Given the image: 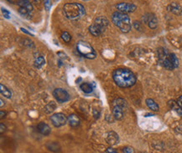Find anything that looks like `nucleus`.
I'll return each mask as SVG.
<instances>
[{
  "label": "nucleus",
  "instance_id": "nucleus-1",
  "mask_svg": "<svg viewBox=\"0 0 182 153\" xmlns=\"http://www.w3.org/2000/svg\"><path fill=\"white\" fill-rule=\"evenodd\" d=\"M112 78L117 86L122 88L133 86L136 82L135 75L127 69H117L112 73Z\"/></svg>",
  "mask_w": 182,
  "mask_h": 153
},
{
  "label": "nucleus",
  "instance_id": "nucleus-2",
  "mask_svg": "<svg viewBox=\"0 0 182 153\" xmlns=\"http://www.w3.org/2000/svg\"><path fill=\"white\" fill-rule=\"evenodd\" d=\"M63 13L70 20H79L85 15L86 11L81 3H69L63 6Z\"/></svg>",
  "mask_w": 182,
  "mask_h": 153
},
{
  "label": "nucleus",
  "instance_id": "nucleus-3",
  "mask_svg": "<svg viewBox=\"0 0 182 153\" xmlns=\"http://www.w3.org/2000/svg\"><path fill=\"white\" fill-rule=\"evenodd\" d=\"M158 56L160 65L167 70H171L179 66V60L175 55L169 53L166 49L159 48L158 49Z\"/></svg>",
  "mask_w": 182,
  "mask_h": 153
},
{
  "label": "nucleus",
  "instance_id": "nucleus-4",
  "mask_svg": "<svg viewBox=\"0 0 182 153\" xmlns=\"http://www.w3.org/2000/svg\"><path fill=\"white\" fill-rule=\"evenodd\" d=\"M112 22L122 33H127L131 29V22L127 14L121 12H115L112 16Z\"/></svg>",
  "mask_w": 182,
  "mask_h": 153
},
{
  "label": "nucleus",
  "instance_id": "nucleus-5",
  "mask_svg": "<svg viewBox=\"0 0 182 153\" xmlns=\"http://www.w3.org/2000/svg\"><path fill=\"white\" fill-rule=\"evenodd\" d=\"M108 25V20L106 17L100 16L95 19L94 23L89 27V32L94 36H99Z\"/></svg>",
  "mask_w": 182,
  "mask_h": 153
},
{
  "label": "nucleus",
  "instance_id": "nucleus-6",
  "mask_svg": "<svg viewBox=\"0 0 182 153\" xmlns=\"http://www.w3.org/2000/svg\"><path fill=\"white\" fill-rule=\"evenodd\" d=\"M76 49L79 52V54L82 55L83 57L86 59H94L96 57V52L93 49V48L86 41H79L76 44Z\"/></svg>",
  "mask_w": 182,
  "mask_h": 153
},
{
  "label": "nucleus",
  "instance_id": "nucleus-7",
  "mask_svg": "<svg viewBox=\"0 0 182 153\" xmlns=\"http://www.w3.org/2000/svg\"><path fill=\"white\" fill-rule=\"evenodd\" d=\"M127 108V102L123 99H116L112 102V116L116 120H122L123 111Z\"/></svg>",
  "mask_w": 182,
  "mask_h": 153
},
{
  "label": "nucleus",
  "instance_id": "nucleus-8",
  "mask_svg": "<svg viewBox=\"0 0 182 153\" xmlns=\"http://www.w3.org/2000/svg\"><path fill=\"white\" fill-rule=\"evenodd\" d=\"M53 96L59 103H65L70 100V95L64 89L57 88L53 91Z\"/></svg>",
  "mask_w": 182,
  "mask_h": 153
},
{
  "label": "nucleus",
  "instance_id": "nucleus-9",
  "mask_svg": "<svg viewBox=\"0 0 182 153\" xmlns=\"http://www.w3.org/2000/svg\"><path fill=\"white\" fill-rule=\"evenodd\" d=\"M50 121L55 127H60L66 124L68 118L63 113H55V114L52 115L50 117Z\"/></svg>",
  "mask_w": 182,
  "mask_h": 153
},
{
  "label": "nucleus",
  "instance_id": "nucleus-10",
  "mask_svg": "<svg viewBox=\"0 0 182 153\" xmlns=\"http://www.w3.org/2000/svg\"><path fill=\"white\" fill-rule=\"evenodd\" d=\"M116 8L118 9V12H121V13L127 14V13H132L133 11H135L137 7L133 3H120L116 5Z\"/></svg>",
  "mask_w": 182,
  "mask_h": 153
},
{
  "label": "nucleus",
  "instance_id": "nucleus-11",
  "mask_svg": "<svg viewBox=\"0 0 182 153\" xmlns=\"http://www.w3.org/2000/svg\"><path fill=\"white\" fill-rule=\"evenodd\" d=\"M143 23H145L150 29H155L158 26V20L153 13H147L143 17Z\"/></svg>",
  "mask_w": 182,
  "mask_h": 153
},
{
  "label": "nucleus",
  "instance_id": "nucleus-12",
  "mask_svg": "<svg viewBox=\"0 0 182 153\" xmlns=\"http://www.w3.org/2000/svg\"><path fill=\"white\" fill-rule=\"evenodd\" d=\"M105 141H107V144L111 146L117 145L119 142V136L117 133L114 131H108L105 134Z\"/></svg>",
  "mask_w": 182,
  "mask_h": 153
},
{
  "label": "nucleus",
  "instance_id": "nucleus-13",
  "mask_svg": "<svg viewBox=\"0 0 182 153\" xmlns=\"http://www.w3.org/2000/svg\"><path fill=\"white\" fill-rule=\"evenodd\" d=\"M37 130L40 134H42L43 136H48L49 135L50 133V128L47 124L44 123V122H40L39 123V125L37 126Z\"/></svg>",
  "mask_w": 182,
  "mask_h": 153
},
{
  "label": "nucleus",
  "instance_id": "nucleus-14",
  "mask_svg": "<svg viewBox=\"0 0 182 153\" xmlns=\"http://www.w3.org/2000/svg\"><path fill=\"white\" fill-rule=\"evenodd\" d=\"M168 104H169V106L170 107V109L176 112L177 114L179 115V116L182 117V108L179 106V105L177 104L176 101H169L168 102Z\"/></svg>",
  "mask_w": 182,
  "mask_h": 153
},
{
  "label": "nucleus",
  "instance_id": "nucleus-15",
  "mask_svg": "<svg viewBox=\"0 0 182 153\" xmlns=\"http://www.w3.org/2000/svg\"><path fill=\"white\" fill-rule=\"evenodd\" d=\"M68 122H69L70 126L76 127L80 125V119H79V117L77 116L72 114L68 117Z\"/></svg>",
  "mask_w": 182,
  "mask_h": 153
},
{
  "label": "nucleus",
  "instance_id": "nucleus-16",
  "mask_svg": "<svg viewBox=\"0 0 182 153\" xmlns=\"http://www.w3.org/2000/svg\"><path fill=\"white\" fill-rule=\"evenodd\" d=\"M146 105H147V106H148L150 110H152L153 111H158L159 109L158 104H157L153 100H152V99H147V100H146Z\"/></svg>",
  "mask_w": 182,
  "mask_h": 153
},
{
  "label": "nucleus",
  "instance_id": "nucleus-17",
  "mask_svg": "<svg viewBox=\"0 0 182 153\" xmlns=\"http://www.w3.org/2000/svg\"><path fill=\"white\" fill-rule=\"evenodd\" d=\"M18 5L19 7H23V8L28 9V10L31 13L32 10H33V6H32L31 3L29 1H27V0H21V1H18Z\"/></svg>",
  "mask_w": 182,
  "mask_h": 153
},
{
  "label": "nucleus",
  "instance_id": "nucleus-18",
  "mask_svg": "<svg viewBox=\"0 0 182 153\" xmlns=\"http://www.w3.org/2000/svg\"><path fill=\"white\" fill-rule=\"evenodd\" d=\"M80 89L85 93H91L93 91V86L91 83H83L80 86Z\"/></svg>",
  "mask_w": 182,
  "mask_h": 153
},
{
  "label": "nucleus",
  "instance_id": "nucleus-19",
  "mask_svg": "<svg viewBox=\"0 0 182 153\" xmlns=\"http://www.w3.org/2000/svg\"><path fill=\"white\" fill-rule=\"evenodd\" d=\"M169 10L171 11L172 13H175V14H180L181 13V8L179 4H177L175 3H171L170 5L169 6Z\"/></svg>",
  "mask_w": 182,
  "mask_h": 153
},
{
  "label": "nucleus",
  "instance_id": "nucleus-20",
  "mask_svg": "<svg viewBox=\"0 0 182 153\" xmlns=\"http://www.w3.org/2000/svg\"><path fill=\"white\" fill-rule=\"evenodd\" d=\"M0 92H1V94H2L3 96H5L7 98H10L11 96H12L11 91H9L5 86H3V84L0 85Z\"/></svg>",
  "mask_w": 182,
  "mask_h": 153
},
{
  "label": "nucleus",
  "instance_id": "nucleus-21",
  "mask_svg": "<svg viewBox=\"0 0 182 153\" xmlns=\"http://www.w3.org/2000/svg\"><path fill=\"white\" fill-rule=\"evenodd\" d=\"M46 147L52 151H58L60 150V145L57 142H49L46 145Z\"/></svg>",
  "mask_w": 182,
  "mask_h": 153
},
{
  "label": "nucleus",
  "instance_id": "nucleus-22",
  "mask_svg": "<svg viewBox=\"0 0 182 153\" xmlns=\"http://www.w3.org/2000/svg\"><path fill=\"white\" fill-rule=\"evenodd\" d=\"M55 107H56V106H55V102L51 101V102H49V104L47 105L46 106L44 107V111L45 113H47V114H49V113H51L52 111H55Z\"/></svg>",
  "mask_w": 182,
  "mask_h": 153
},
{
  "label": "nucleus",
  "instance_id": "nucleus-23",
  "mask_svg": "<svg viewBox=\"0 0 182 153\" xmlns=\"http://www.w3.org/2000/svg\"><path fill=\"white\" fill-rule=\"evenodd\" d=\"M44 63H45V60H44V57L39 56V57L36 58L34 60V66L36 68H41L44 65Z\"/></svg>",
  "mask_w": 182,
  "mask_h": 153
},
{
  "label": "nucleus",
  "instance_id": "nucleus-24",
  "mask_svg": "<svg viewBox=\"0 0 182 153\" xmlns=\"http://www.w3.org/2000/svg\"><path fill=\"white\" fill-rule=\"evenodd\" d=\"M61 39L64 40L66 43H69L70 41V39H71V37H70V34L68 33V32H63L62 34H61Z\"/></svg>",
  "mask_w": 182,
  "mask_h": 153
},
{
  "label": "nucleus",
  "instance_id": "nucleus-25",
  "mask_svg": "<svg viewBox=\"0 0 182 153\" xmlns=\"http://www.w3.org/2000/svg\"><path fill=\"white\" fill-rule=\"evenodd\" d=\"M18 13H20L21 15L22 16H29L30 15V12H29L28 9H26V8H23V7H19V8H18Z\"/></svg>",
  "mask_w": 182,
  "mask_h": 153
},
{
  "label": "nucleus",
  "instance_id": "nucleus-26",
  "mask_svg": "<svg viewBox=\"0 0 182 153\" xmlns=\"http://www.w3.org/2000/svg\"><path fill=\"white\" fill-rule=\"evenodd\" d=\"M133 26H134V28H135L137 30H142V29H143V27L141 25V23H139V22H138V21H135V22L133 23Z\"/></svg>",
  "mask_w": 182,
  "mask_h": 153
},
{
  "label": "nucleus",
  "instance_id": "nucleus-27",
  "mask_svg": "<svg viewBox=\"0 0 182 153\" xmlns=\"http://www.w3.org/2000/svg\"><path fill=\"white\" fill-rule=\"evenodd\" d=\"M2 12H3V16H4L6 18H10V17H9V15H10V13H9V11L7 10L6 8H2Z\"/></svg>",
  "mask_w": 182,
  "mask_h": 153
},
{
  "label": "nucleus",
  "instance_id": "nucleus-28",
  "mask_svg": "<svg viewBox=\"0 0 182 153\" xmlns=\"http://www.w3.org/2000/svg\"><path fill=\"white\" fill-rule=\"evenodd\" d=\"M123 153H135L133 148L131 147H125L123 148Z\"/></svg>",
  "mask_w": 182,
  "mask_h": 153
},
{
  "label": "nucleus",
  "instance_id": "nucleus-29",
  "mask_svg": "<svg viewBox=\"0 0 182 153\" xmlns=\"http://www.w3.org/2000/svg\"><path fill=\"white\" fill-rule=\"evenodd\" d=\"M44 7L46 8V10H49V8H51V2L50 1H44Z\"/></svg>",
  "mask_w": 182,
  "mask_h": 153
},
{
  "label": "nucleus",
  "instance_id": "nucleus-30",
  "mask_svg": "<svg viewBox=\"0 0 182 153\" xmlns=\"http://www.w3.org/2000/svg\"><path fill=\"white\" fill-rule=\"evenodd\" d=\"M176 102H177V104L179 105V106H180L182 108V96H179V98L177 99V101H176Z\"/></svg>",
  "mask_w": 182,
  "mask_h": 153
},
{
  "label": "nucleus",
  "instance_id": "nucleus-31",
  "mask_svg": "<svg viewBox=\"0 0 182 153\" xmlns=\"http://www.w3.org/2000/svg\"><path fill=\"white\" fill-rule=\"evenodd\" d=\"M106 152L107 153H117V151L115 150H113L112 148H107V150H106Z\"/></svg>",
  "mask_w": 182,
  "mask_h": 153
},
{
  "label": "nucleus",
  "instance_id": "nucleus-32",
  "mask_svg": "<svg viewBox=\"0 0 182 153\" xmlns=\"http://www.w3.org/2000/svg\"><path fill=\"white\" fill-rule=\"evenodd\" d=\"M21 31L22 32H23L24 34H29V35H31V36H33V34H31V33H29V31H27L25 29H23V28H21Z\"/></svg>",
  "mask_w": 182,
  "mask_h": 153
},
{
  "label": "nucleus",
  "instance_id": "nucleus-33",
  "mask_svg": "<svg viewBox=\"0 0 182 153\" xmlns=\"http://www.w3.org/2000/svg\"><path fill=\"white\" fill-rule=\"evenodd\" d=\"M0 127H1V133H3V131H5V126L3 124V123H1L0 124Z\"/></svg>",
  "mask_w": 182,
  "mask_h": 153
},
{
  "label": "nucleus",
  "instance_id": "nucleus-34",
  "mask_svg": "<svg viewBox=\"0 0 182 153\" xmlns=\"http://www.w3.org/2000/svg\"><path fill=\"white\" fill-rule=\"evenodd\" d=\"M0 113H1V119H2V118H3V117H4V116H5V112L3 111H1V112H0Z\"/></svg>",
  "mask_w": 182,
  "mask_h": 153
},
{
  "label": "nucleus",
  "instance_id": "nucleus-35",
  "mask_svg": "<svg viewBox=\"0 0 182 153\" xmlns=\"http://www.w3.org/2000/svg\"><path fill=\"white\" fill-rule=\"evenodd\" d=\"M0 102H1V105H0V106H1V107H3V100H2V99H0Z\"/></svg>",
  "mask_w": 182,
  "mask_h": 153
}]
</instances>
